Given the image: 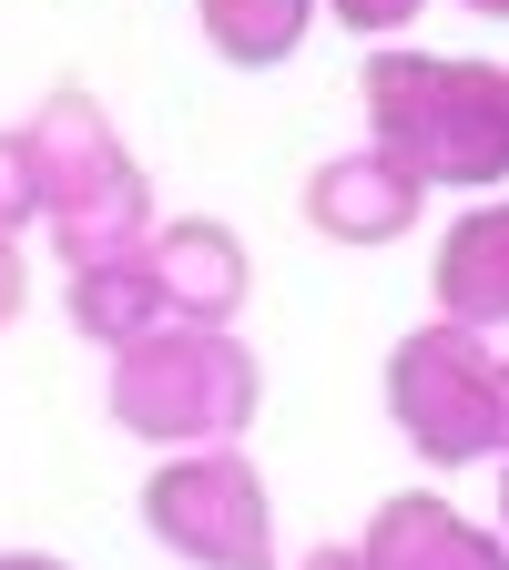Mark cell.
<instances>
[{"instance_id": "1", "label": "cell", "mask_w": 509, "mask_h": 570, "mask_svg": "<svg viewBox=\"0 0 509 570\" xmlns=\"http://www.w3.org/2000/svg\"><path fill=\"white\" fill-rule=\"evenodd\" d=\"M368 142L398 154L428 194H499L509 184V71L469 51H368Z\"/></svg>"}, {"instance_id": "2", "label": "cell", "mask_w": 509, "mask_h": 570, "mask_svg": "<svg viewBox=\"0 0 509 570\" xmlns=\"http://www.w3.org/2000/svg\"><path fill=\"white\" fill-rule=\"evenodd\" d=\"M102 407L143 449H245V428L265 407V367L235 326H174L164 316L154 336L112 346Z\"/></svg>"}, {"instance_id": "3", "label": "cell", "mask_w": 509, "mask_h": 570, "mask_svg": "<svg viewBox=\"0 0 509 570\" xmlns=\"http://www.w3.org/2000/svg\"><path fill=\"white\" fill-rule=\"evenodd\" d=\"M21 132H31V164H41V235H51L61 275L102 265V255H143V235H154V184H143L133 142L112 132L102 92L51 82Z\"/></svg>"}, {"instance_id": "4", "label": "cell", "mask_w": 509, "mask_h": 570, "mask_svg": "<svg viewBox=\"0 0 509 570\" xmlns=\"http://www.w3.org/2000/svg\"><path fill=\"white\" fill-rule=\"evenodd\" d=\"M388 417L428 469H479L499 449V346L428 316L388 346Z\"/></svg>"}, {"instance_id": "5", "label": "cell", "mask_w": 509, "mask_h": 570, "mask_svg": "<svg viewBox=\"0 0 509 570\" xmlns=\"http://www.w3.org/2000/svg\"><path fill=\"white\" fill-rule=\"evenodd\" d=\"M143 530L184 570H275V499L245 449H174L143 479Z\"/></svg>"}, {"instance_id": "6", "label": "cell", "mask_w": 509, "mask_h": 570, "mask_svg": "<svg viewBox=\"0 0 509 570\" xmlns=\"http://www.w3.org/2000/svg\"><path fill=\"white\" fill-rule=\"evenodd\" d=\"M418 214H428V184L378 154V142H346V154H326L306 174V225L346 255H378V245H408L418 235Z\"/></svg>"}, {"instance_id": "7", "label": "cell", "mask_w": 509, "mask_h": 570, "mask_svg": "<svg viewBox=\"0 0 509 570\" xmlns=\"http://www.w3.org/2000/svg\"><path fill=\"white\" fill-rule=\"evenodd\" d=\"M143 265H154L174 326H235L245 296H255V255H245L235 225H214V214H154Z\"/></svg>"}, {"instance_id": "8", "label": "cell", "mask_w": 509, "mask_h": 570, "mask_svg": "<svg viewBox=\"0 0 509 570\" xmlns=\"http://www.w3.org/2000/svg\"><path fill=\"white\" fill-rule=\"evenodd\" d=\"M356 550H368V570H509L499 530H479L439 489H388Z\"/></svg>"}, {"instance_id": "9", "label": "cell", "mask_w": 509, "mask_h": 570, "mask_svg": "<svg viewBox=\"0 0 509 570\" xmlns=\"http://www.w3.org/2000/svg\"><path fill=\"white\" fill-rule=\"evenodd\" d=\"M428 296H439L449 326H479V336L509 326V184L489 204H469L459 225L439 235V255H428Z\"/></svg>"}, {"instance_id": "10", "label": "cell", "mask_w": 509, "mask_h": 570, "mask_svg": "<svg viewBox=\"0 0 509 570\" xmlns=\"http://www.w3.org/2000/svg\"><path fill=\"white\" fill-rule=\"evenodd\" d=\"M61 316L112 356V346H133V336L164 326V285H154V265H143V255H102V265H71V275H61Z\"/></svg>"}, {"instance_id": "11", "label": "cell", "mask_w": 509, "mask_h": 570, "mask_svg": "<svg viewBox=\"0 0 509 570\" xmlns=\"http://www.w3.org/2000/svg\"><path fill=\"white\" fill-rule=\"evenodd\" d=\"M194 21H204L214 61H235V71H275V61H296V51H306L316 0H194Z\"/></svg>"}, {"instance_id": "12", "label": "cell", "mask_w": 509, "mask_h": 570, "mask_svg": "<svg viewBox=\"0 0 509 570\" xmlns=\"http://www.w3.org/2000/svg\"><path fill=\"white\" fill-rule=\"evenodd\" d=\"M41 225V164H31V132L11 122L0 132V235H31Z\"/></svg>"}, {"instance_id": "13", "label": "cell", "mask_w": 509, "mask_h": 570, "mask_svg": "<svg viewBox=\"0 0 509 570\" xmlns=\"http://www.w3.org/2000/svg\"><path fill=\"white\" fill-rule=\"evenodd\" d=\"M316 11H326V21H346L356 41H398V31L428 11V0H316Z\"/></svg>"}, {"instance_id": "14", "label": "cell", "mask_w": 509, "mask_h": 570, "mask_svg": "<svg viewBox=\"0 0 509 570\" xmlns=\"http://www.w3.org/2000/svg\"><path fill=\"white\" fill-rule=\"evenodd\" d=\"M21 296H31V285H21V235H0V326L21 316Z\"/></svg>"}, {"instance_id": "15", "label": "cell", "mask_w": 509, "mask_h": 570, "mask_svg": "<svg viewBox=\"0 0 509 570\" xmlns=\"http://www.w3.org/2000/svg\"><path fill=\"white\" fill-rule=\"evenodd\" d=\"M296 570H368V550H346V540H326V550H306Z\"/></svg>"}, {"instance_id": "16", "label": "cell", "mask_w": 509, "mask_h": 570, "mask_svg": "<svg viewBox=\"0 0 509 570\" xmlns=\"http://www.w3.org/2000/svg\"><path fill=\"white\" fill-rule=\"evenodd\" d=\"M0 570H71V560H51V550H0Z\"/></svg>"}, {"instance_id": "17", "label": "cell", "mask_w": 509, "mask_h": 570, "mask_svg": "<svg viewBox=\"0 0 509 570\" xmlns=\"http://www.w3.org/2000/svg\"><path fill=\"white\" fill-rule=\"evenodd\" d=\"M499 449H509V356H499Z\"/></svg>"}, {"instance_id": "18", "label": "cell", "mask_w": 509, "mask_h": 570, "mask_svg": "<svg viewBox=\"0 0 509 570\" xmlns=\"http://www.w3.org/2000/svg\"><path fill=\"white\" fill-rule=\"evenodd\" d=\"M499 550H509V469H499Z\"/></svg>"}, {"instance_id": "19", "label": "cell", "mask_w": 509, "mask_h": 570, "mask_svg": "<svg viewBox=\"0 0 509 570\" xmlns=\"http://www.w3.org/2000/svg\"><path fill=\"white\" fill-rule=\"evenodd\" d=\"M469 11H479V21H509V0H469Z\"/></svg>"}]
</instances>
